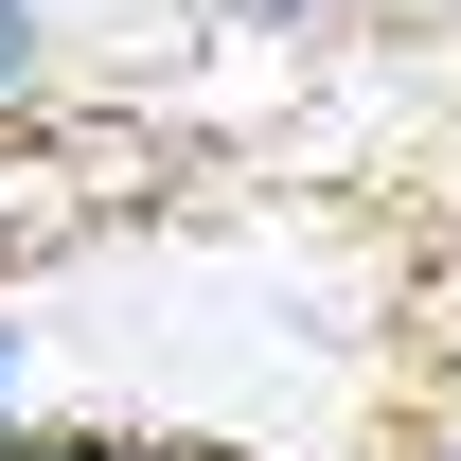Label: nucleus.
Wrapping results in <instances>:
<instances>
[{
	"mask_svg": "<svg viewBox=\"0 0 461 461\" xmlns=\"http://www.w3.org/2000/svg\"><path fill=\"white\" fill-rule=\"evenodd\" d=\"M0 461H213V444H177V426H107V408H89V426H54V408H36Z\"/></svg>",
	"mask_w": 461,
	"mask_h": 461,
	"instance_id": "f257e3e1",
	"label": "nucleus"
},
{
	"mask_svg": "<svg viewBox=\"0 0 461 461\" xmlns=\"http://www.w3.org/2000/svg\"><path fill=\"white\" fill-rule=\"evenodd\" d=\"M36 89H54V18H36V0H0V124L36 107Z\"/></svg>",
	"mask_w": 461,
	"mask_h": 461,
	"instance_id": "f03ea898",
	"label": "nucleus"
},
{
	"mask_svg": "<svg viewBox=\"0 0 461 461\" xmlns=\"http://www.w3.org/2000/svg\"><path fill=\"white\" fill-rule=\"evenodd\" d=\"M18 426H36V302L0 285V444H18Z\"/></svg>",
	"mask_w": 461,
	"mask_h": 461,
	"instance_id": "7ed1b4c3",
	"label": "nucleus"
},
{
	"mask_svg": "<svg viewBox=\"0 0 461 461\" xmlns=\"http://www.w3.org/2000/svg\"><path fill=\"white\" fill-rule=\"evenodd\" d=\"M426 391L461 408V302H444V320H426Z\"/></svg>",
	"mask_w": 461,
	"mask_h": 461,
	"instance_id": "20e7f679",
	"label": "nucleus"
},
{
	"mask_svg": "<svg viewBox=\"0 0 461 461\" xmlns=\"http://www.w3.org/2000/svg\"><path fill=\"white\" fill-rule=\"evenodd\" d=\"M230 18H267V36H285V18H355V0H230Z\"/></svg>",
	"mask_w": 461,
	"mask_h": 461,
	"instance_id": "39448f33",
	"label": "nucleus"
},
{
	"mask_svg": "<svg viewBox=\"0 0 461 461\" xmlns=\"http://www.w3.org/2000/svg\"><path fill=\"white\" fill-rule=\"evenodd\" d=\"M408 461H461V408H444V391H426V444H408Z\"/></svg>",
	"mask_w": 461,
	"mask_h": 461,
	"instance_id": "423d86ee",
	"label": "nucleus"
},
{
	"mask_svg": "<svg viewBox=\"0 0 461 461\" xmlns=\"http://www.w3.org/2000/svg\"><path fill=\"white\" fill-rule=\"evenodd\" d=\"M444 18H461V0H444Z\"/></svg>",
	"mask_w": 461,
	"mask_h": 461,
	"instance_id": "0eeeda50",
	"label": "nucleus"
}]
</instances>
